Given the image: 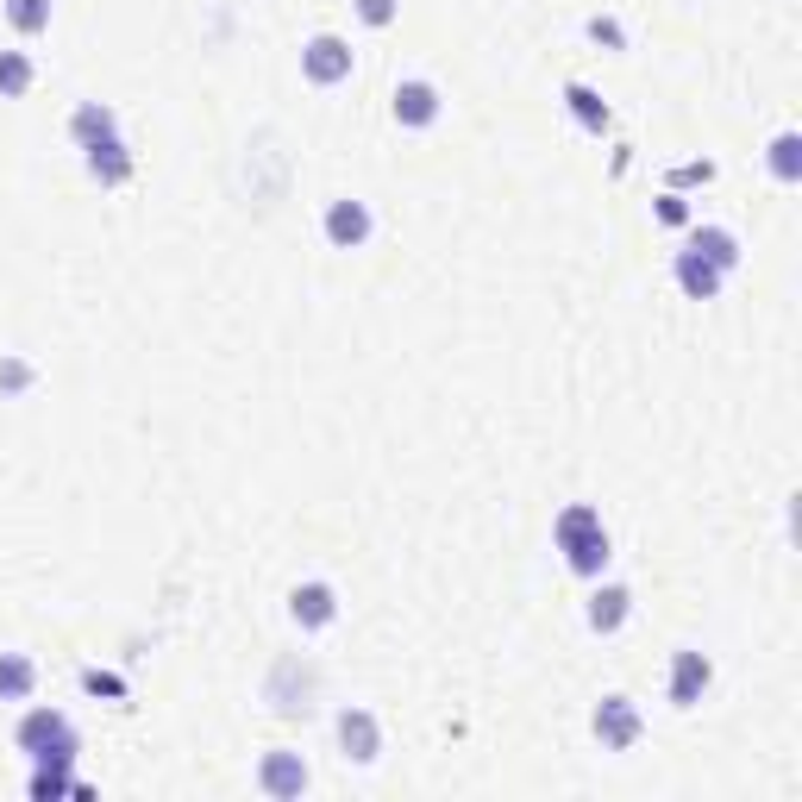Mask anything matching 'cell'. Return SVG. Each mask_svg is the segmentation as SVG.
Masks as SVG:
<instances>
[{
    "label": "cell",
    "mask_w": 802,
    "mask_h": 802,
    "mask_svg": "<svg viewBox=\"0 0 802 802\" xmlns=\"http://www.w3.org/2000/svg\"><path fill=\"white\" fill-rule=\"evenodd\" d=\"M558 539H564V552H571V564L577 571H596V564L608 558V533H602V521L589 508H571L558 521Z\"/></svg>",
    "instance_id": "obj_1"
},
{
    "label": "cell",
    "mask_w": 802,
    "mask_h": 802,
    "mask_svg": "<svg viewBox=\"0 0 802 802\" xmlns=\"http://www.w3.org/2000/svg\"><path fill=\"white\" fill-rule=\"evenodd\" d=\"M19 746H26L32 759H57V765L76 759V734H69V721H63V715H51V709L26 715V727H19Z\"/></svg>",
    "instance_id": "obj_2"
},
{
    "label": "cell",
    "mask_w": 802,
    "mask_h": 802,
    "mask_svg": "<svg viewBox=\"0 0 802 802\" xmlns=\"http://www.w3.org/2000/svg\"><path fill=\"white\" fill-rule=\"evenodd\" d=\"M345 69H351V51H345V44H339V38H314V51H308V76H314V82H339Z\"/></svg>",
    "instance_id": "obj_3"
},
{
    "label": "cell",
    "mask_w": 802,
    "mask_h": 802,
    "mask_svg": "<svg viewBox=\"0 0 802 802\" xmlns=\"http://www.w3.org/2000/svg\"><path fill=\"white\" fill-rule=\"evenodd\" d=\"M433 88L427 82H408V88H395V120H414V126H427L433 120Z\"/></svg>",
    "instance_id": "obj_4"
},
{
    "label": "cell",
    "mask_w": 802,
    "mask_h": 802,
    "mask_svg": "<svg viewBox=\"0 0 802 802\" xmlns=\"http://www.w3.org/2000/svg\"><path fill=\"white\" fill-rule=\"evenodd\" d=\"M702 683H709V665H702L696 652H683V658H677V677H671V696H677V702H690V696L702 690Z\"/></svg>",
    "instance_id": "obj_5"
},
{
    "label": "cell",
    "mask_w": 802,
    "mask_h": 802,
    "mask_svg": "<svg viewBox=\"0 0 802 802\" xmlns=\"http://www.w3.org/2000/svg\"><path fill=\"white\" fill-rule=\"evenodd\" d=\"M339 740H345V746H358L351 759H376V734H370V715H345V721H339Z\"/></svg>",
    "instance_id": "obj_6"
},
{
    "label": "cell",
    "mask_w": 802,
    "mask_h": 802,
    "mask_svg": "<svg viewBox=\"0 0 802 802\" xmlns=\"http://www.w3.org/2000/svg\"><path fill=\"white\" fill-rule=\"evenodd\" d=\"M333 615V589H295V621H326Z\"/></svg>",
    "instance_id": "obj_7"
},
{
    "label": "cell",
    "mask_w": 802,
    "mask_h": 802,
    "mask_svg": "<svg viewBox=\"0 0 802 802\" xmlns=\"http://www.w3.org/2000/svg\"><path fill=\"white\" fill-rule=\"evenodd\" d=\"M596 727H602V734L615 740V746H621V740H633V715H627V702H621V696H615V702H602Z\"/></svg>",
    "instance_id": "obj_8"
},
{
    "label": "cell",
    "mask_w": 802,
    "mask_h": 802,
    "mask_svg": "<svg viewBox=\"0 0 802 802\" xmlns=\"http://www.w3.org/2000/svg\"><path fill=\"white\" fill-rule=\"evenodd\" d=\"M364 232H370V214L351 207V201H339L333 207V239H364Z\"/></svg>",
    "instance_id": "obj_9"
},
{
    "label": "cell",
    "mask_w": 802,
    "mask_h": 802,
    "mask_svg": "<svg viewBox=\"0 0 802 802\" xmlns=\"http://www.w3.org/2000/svg\"><path fill=\"white\" fill-rule=\"evenodd\" d=\"M264 784H270V790H301V784H308V771L289 765V759H270V765H264Z\"/></svg>",
    "instance_id": "obj_10"
},
{
    "label": "cell",
    "mask_w": 802,
    "mask_h": 802,
    "mask_svg": "<svg viewBox=\"0 0 802 802\" xmlns=\"http://www.w3.org/2000/svg\"><path fill=\"white\" fill-rule=\"evenodd\" d=\"M7 13H13V26H26V32H38L44 19H51V7H44V0H13Z\"/></svg>",
    "instance_id": "obj_11"
},
{
    "label": "cell",
    "mask_w": 802,
    "mask_h": 802,
    "mask_svg": "<svg viewBox=\"0 0 802 802\" xmlns=\"http://www.w3.org/2000/svg\"><path fill=\"white\" fill-rule=\"evenodd\" d=\"M26 82H32V69H26V63H19V57H0V88H13V94H19Z\"/></svg>",
    "instance_id": "obj_12"
},
{
    "label": "cell",
    "mask_w": 802,
    "mask_h": 802,
    "mask_svg": "<svg viewBox=\"0 0 802 802\" xmlns=\"http://www.w3.org/2000/svg\"><path fill=\"white\" fill-rule=\"evenodd\" d=\"M26 683H32V665H13V658L0 665V690H7V696H19Z\"/></svg>",
    "instance_id": "obj_13"
},
{
    "label": "cell",
    "mask_w": 802,
    "mask_h": 802,
    "mask_svg": "<svg viewBox=\"0 0 802 802\" xmlns=\"http://www.w3.org/2000/svg\"><path fill=\"white\" fill-rule=\"evenodd\" d=\"M621 602H627L621 589H608V596H596V627H615V621H621Z\"/></svg>",
    "instance_id": "obj_14"
},
{
    "label": "cell",
    "mask_w": 802,
    "mask_h": 802,
    "mask_svg": "<svg viewBox=\"0 0 802 802\" xmlns=\"http://www.w3.org/2000/svg\"><path fill=\"white\" fill-rule=\"evenodd\" d=\"M364 19H370V26H383V19H389V0H364Z\"/></svg>",
    "instance_id": "obj_15"
}]
</instances>
